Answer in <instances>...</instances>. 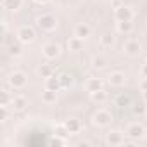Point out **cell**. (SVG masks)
<instances>
[{"instance_id": "cell-1", "label": "cell", "mask_w": 147, "mask_h": 147, "mask_svg": "<svg viewBox=\"0 0 147 147\" xmlns=\"http://www.w3.org/2000/svg\"><path fill=\"white\" fill-rule=\"evenodd\" d=\"M36 26H38L42 31L50 33V31H54V30H55L57 21H55V18H54L52 14H42V16H38V18H36Z\"/></svg>"}, {"instance_id": "cell-2", "label": "cell", "mask_w": 147, "mask_h": 147, "mask_svg": "<svg viewBox=\"0 0 147 147\" xmlns=\"http://www.w3.org/2000/svg\"><path fill=\"white\" fill-rule=\"evenodd\" d=\"M7 83L11 85L12 90H19V88H23L26 85V75L23 71H14V73H11V76L7 78Z\"/></svg>"}, {"instance_id": "cell-3", "label": "cell", "mask_w": 147, "mask_h": 147, "mask_svg": "<svg viewBox=\"0 0 147 147\" xmlns=\"http://www.w3.org/2000/svg\"><path fill=\"white\" fill-rule=\"evenodd\" d=\"M111 119H113V116H111V113L107 109H99L92 116V125H95V126H107L111 123Z\"/></svg>"}, {"instance_id": "cell-4", "label": "cell", "mask_w": 147, "mask_h": 147, "mask_svg": "<svg viewBox=\"0 0 147 147\" xmlns=\"http://www.w3.org/2000/svg\"><path fill=\"white\" fill-rule=\"evenodd\" d=\"M16 38H18V42H21V43H31V42L35 40V30H33L31 26L24 24V26H21V28L18 30Z\"/></svg>"}, {"instance_id": "cell-5", "label": "cell", "mask_w": 147, "mask_h": 147, "mask_svg": "<svg viewBox=\"0 0 147 147\" xmlns=\"http://www.w3.org/2000/svg\"><path fill=\"white\" fill-rule=\"evenodd\" d=\"M126 135H128L131 140H138V138H142V137L145 135V128H144L140 123H131V125H128V128H126Z\"/></svg>"}, {"instance_id": "cell-6", "label": "cell", "mask_w": 147, "mask_h": 147, "mask_svg": "<svg viewBox=\"0 0 147 147\" xmlns=\"http://www.w3.org/2000/svg\"><path fill=\"white\" fill-rule=\"evenodd\" d=\"M42 54H43V57H45L47 61H54V59L61 54V47H59L57 43H47V45H43Z\"/></svg>"}, {"instance_id": "cell-7", "label": "cell", "mask_w": 147, "mask_h": 147, "mask_svg": "<svg viewBox=\"0 0 147 147\" xmlns=\"http://www.w3.org/2000/svg\"><path fill=\"white\" fill-rule=\"evenodd\" d=\"M114 18H116V21H131V19H133V12H131L130 7L121 5V7H116Z\"/></svg>"}, {"instance_id": "cell-8", "label": "cell", "mask_w": 147, "mask_h": 147, "mask_svg": "<svg viewBox=\"0 0 147 147\" xmlns=\"http://www.w3.org/2000/svg\"><path fill=\"white\" fill-rule=\"evenodd\" d=\"M106 144H109V145H123L125 144V137L119 131H109L106 135Z\"/></svg>"}, {"instance_id": "cell-9", "label": "cell", "mask_w": 147, "mask_h": 147, "mask_svg": "<svg viewBox=\"0 0 147 147\" xmlns=\"http://www.w3.org/2000/svg\"><path fill=\"white\" fill-rule=\"evenodd\" d=\"M125 82H126V76L121 71H114L109 75V85H113V87H121V85H125Z\"/></svg>"}, {"instance_id": "cell-10", "label": "cell", "mask_w": 147, "mask_h": 147, "mask_svg": "<svg viewBox=\"0 0 147 147\" xmlns=\"http://www.w3.org/2000/svg\"><path fill=\"white\" fill-rule=\"evenodd\" d=\"M87 92L94 94V92H99V90H104V82L100 78H88L87 82Z\"/></svg>"}, {"instance_id": "cell-11", "label": "cell", "mask_w": 147, "mask_h": 147, "mask_svg": "<svg viewBox=\"0 0 147 147\" xmlns=\"http://www.w3.org/2000/svg\"><path fill=\"white\" fill-rule=\"evenodd\" d=\"M123 49H125V52H126L128 55H137V54H140V43H138L137 40H126L125 45H123Z\"/></svg>"}, {"instance_id": "cell-12", "label": "cell", "mask_w": 147, "mask_h": 147, "mask_svg": "<svg viewBox=\"0 0 147 147\" xmlns=\"http://www.w3.org/2000/svg\"><path fill=\"white\" fill-rule=\"evenodd\" d=\"M26 106H28V100H26V97H24V95H14V97H12L11 107H12L14 111H23Z\"/></svg>"}, {"instance_id": "cell-13", "label": "cell", "mask_w": 147, "mask_h": 147, "mask_svg": "<svg viewBox=\"0 0 147 147\" xmlns=\"http://www.w3.org/2000/svg\"><path fill=\"white\" fill-rule=\"evenodd\" d=\"M64 126H66L67 133H78V131L82 130V123H80L78 119H75V118H71V119L64 121Z\"/></svg>"}, {"instance_id": "cell-14", "label": "cell", "mask_w": 147, "mask_h": 147, "mask_svg": "<svg viewBox=\"0 0 147 147\" xmlns=\"http://www.w3.org/2000/svg\"><path fill=\"white\" fill-rule=\"evenodd\" d=\"M45 88H49V90H54V92H57V90L61 88V80H59V76L52 75V76L45 78Z\"/></svg>"}, {"instance_id": "cell-15", "label": "cell", "mask_w": 147, "mask_h": 147, "mask_svg": "<svg viewBox=\"0 0 147 147\" xmlns=\"http://www.w3.org/2000/svg\"><path fill=\"white\" fill-rule=\"evenodd\" d=\"M2 7L7 11H19L23 7V0H2Z\"/></svg>"}, {"instance_id": "cell-16", "label": "cell", "mask_w": 147, "mask_h": 147, "mask_svg": "<svg viewBox=\"0 0 147 147\" xmlns=\"http://www.w3.org/2000/svg\"><path fill=\"white\" fill-rule=\"evenodd\" d=\"M82 47H83V38H80V36H73V38H69L67 40V49L69 50H82Z\"/></svg>"}, {"instance_id": "cell-17", "label": "cell", "mask_w": 147, "mask_h": 147, "mask_svg": "<svg viewBox=\"0 0 147 147\" xmlns=\"http://www.w3.org/2000/svg\"><path fill=\"white\" fill-rule=\"evenodd\" d=\"M75 35L80 36V38L90 36V26H88V24H78V26L75 28Z\"/></svg>"}, {"instance_id": "cell-18", "label": "cell", "mask_w": 147, "mask_h": 147, "mask_svg": "<svg viewBox=\"0 0 147 147\" xmlns=\"http://www.w3.org/2000/svg\"><path fill=\"white\" fill-rule=\"evenodd\" d=\"M55 99H57V92L49 90V88H45V92H42V100L45 104H52V102H55Z\"/></svg>"}, {"instance_id": "cell-19", "label": "cell", "mask_w": 147, "mask_h": 147, "mask_svg": "<svg viewBox=\"0 0 147 147\" xmlns=\"http://www.w3.org/2000/svg\"><path fill=\"white\" fill-rule=\"evenodd\" d=\"M118 31L119 33H125V35H128V33H131V30H133V24H131V21H118Z\"/></svg>"}, {"instance_id": "cell-20", "label": "cell", "mask_w": 147, "mask_h": 147, "mask_svg": "<svg viewBox=\"0 0 147 147\" xmlns=\"http://www.w3.org/2000/svg\"><path fill=\"white\" fill-rule=\"evenodd\" d=\"M52 66L50 64H42L40 67H38V75L42 76V78H49V76H52Z\"/></svg>"}, {"instance_id": "cell-21", "label": "cell", "mask_w": 147, "mask_h": 147, "mask_svg": "<svg viewBox=\"0 0 147 147\" xmlns=\"http://www.w3.org/2000/svg\"><path fill=\"white\" fill-rule=\"evenodd\" d=\"M92 95V100L94 102H97V104H102L106 99H107V94L104 92V90H99V92H94V94H90Z\"/></svg>"}, {"instance_id": "cell-22", "label": "cell", "mask_w": 147, "mask_h": 147, "mask_svg": "<svg viewBox=\"0 0 147 147\" xmlns=\"http://www.w3.org/2000/svg\"><path fill=\"white\" fill-rule=\"evenodd\" d=\"M100 43H102V47H111V45L114 43V38H113V35H111V33H106V35H102V36H100Z\"/></svg>"}, {"instance_id": "cell-23", "label": "cell", "mask_w": 147, "mask_h": 147, "mask_svg": "<svg viewBox=\"0 0 147 147\" xmlns=\"http://www.w3.org/2000/svg\"><path fill=\"white\" fill-rule=\"evenodd\" d=\"M19 43H9V54L11 55H19L21 54V45Z\"/></svg>"}, {"instance_id": "cell-24", "label": "cell", "mask_w": 147, "mask_h": 147, "mask_svg": "<svg viewBox=\"0 0 147 147\" xmlns=\"http://www.w3.org/2000/svg\"><path fill=\"white\" fill-rule=\"evenodd\" d=\"M92 66H94L95 69H102V67L106 66V59H102V57H94V59H92Z\"/></svg>"}, {"instance_id": "cell-25", "label": "cell", "mask_w": 147, "mask_h": 147, "mask_svg": "<svg viewBox=\"0 0 147 147\" xmlns=\"http://www.w3.org/2000/svg\"><path fill=\"white\" fill-rule=\"evenodd\" d=\"M59 80H61V87L66 88V87L71 83V75H67V73H62V75L59 76Z\"/></svg>"}, {"instance_id": "cell-26", "label": "cell", "mask_w": 147, "mask_h": 147, "mask_svg": "<svg viewBox=\"0 0 147 147\" xmlns=\"http://www.w3.org/2000/svg\"><path fill=\"white\" fill-rule=\"evenodd\" d=\"M118 102H119V106H123V104H128V102H130V99H128V97H119V99H118Z\"/></svg>"}, {"instance_id": "cell-27", "label": "cell", "mask_w": 147, "mask_h": 147, "mask_svg": "<svg viewBox=\"0 0 147 147\" xmlns=\"http://www.w3.org/2000/svg\"><path fill=\"white\" fill-rule=\"evenodd\" d=\"M140 88H142V92H145V90H147V78H144V82L140 83Z\"/></svg>"}, {"instance_id": "cell-28", "label": "cell", "mask_w": 147, "mask_h": 147, "mask_svg": "<svg viewBox=\"0 0 147 147\" xmlns=\"http://www.w3.org/2000/svg\"><path fill=\"white\" fill-rule=\"evenodd\" d=\"M142 76H144V78H147V64H144V66H142Z\"/></svg>"}, {"instance_id": "cell-29", "label": "cell", "mask_w": 147, "mask_h": 147, "mask_svg": "<svg viewBox=\"0 0 147 147\" xmlns=\"http://www.w3.org/2000/svg\"><path fill=\"white\" fill-rule=\"evenodd\" d=\"M35 2H36V4H47L49 0H35Z\"/></svg>"}, {"instance_id": "cell-30", "label": "cell", "mask_w": 147, "mask_h": 147, "mask_svg": "<svg viewBox=\"0 0 147 147\" xmlns=\"http://www.w3.org/2000/svg\"><path fill=\"white\" fill-rule=\"evenodd\" d=\"M144 99H145V102H147V90L144 92Z\"/></svg>"}]
</instances>
